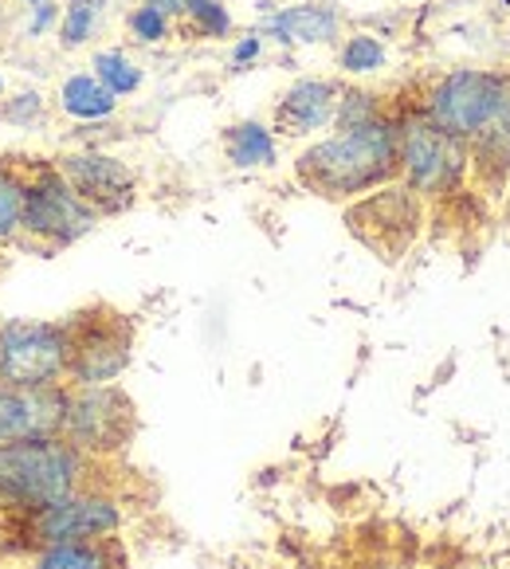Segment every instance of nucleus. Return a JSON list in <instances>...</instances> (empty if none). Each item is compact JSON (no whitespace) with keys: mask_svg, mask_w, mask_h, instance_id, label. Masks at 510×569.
I'll return each mask as SVG.
<instances>
[{"mask_svg":"<svg viewBox=\"0 0 510 569\" xmlns=\"http://www.w3.org/2000/svg\"><path fill=\"white\" fill-rule=\"evenodd\" d=\"M294 177L302 189L327 197V201H350V197H366L381 184L397 181L401 177L397 122L377 114L369 122L342 126L338 134L299 153Z\"/></svg>","mask_w":510,"mask_h":569,"instance_id":"nucleus-1","label":"nucleus"},{"mask_svg":"<svg viewBox=\"0 0 510 569\" xmlns=\"http://www.w3.org/2000/svg\"><path fill=\"white\" fill-rule=\"evenodd\" d=\"M32 4H40V0H32Z\"/></svg>","mask_w":510,"mask_h":569,"instance_id":"nucleus-31","label":"nucleus"},{"mask_svg":"<svg viewBox=\"0 0 510 569\" xmlns=\"http://www.w3.org/2000/svg\"><path fill=\"white\" fill-rule=\"evenodd\" d=\"M56 173L71 184V193L83 204H91L99 217H114L134 204L138 193V177L126 161L110 158V153H94V150H79V153H63L56 161Z\"/></svg>","mask_w":510,"mask_h":569,"instance_id":"nucleus-11","label":"nucleus"},{"mask_svg":"<svg viewBox=\"0 0 510 569\" xmlns=\"http://www.w3.org/2000/svg\"><path fill=\"white\" fill-rule=\"evenodd\" d=\"M68 377L63 322H4L0 327V386H59Z\"/></svg>","mask_w":510,"mask_h":569,"instance_id":"nucleus-8","label":"nucleus"},{"mask_svg":"<svg viewBox=\"0 0 510 569\" xmlns=\"http://www.w3.org/2000/svg\"><path fill=\"white\" fill-rule=\"evenodd\" d=\"M386 68V48L373 36H350L342 48V71L350 76H369V71Z\"/></svg>","mask_w":510,"mask_h":569,"instance_id":"nucleus-21","label":"nucleus"},{"mask_svg":"<svg viewBox=\"0 0 510 569\" xmlns=\"http://www.w3.org/2000/svg\"><path fill=\"white\" fill-rule=\"evenodd\" d=\"M184 17L193 20V28L201 36H228L232 32V17H228V9L220 4V0H189Z\"/></svg>","mask_w":510,"mask_h":569,"instance_id":"nucleus-22","label":"nucleus"},{"mask_svg":"<svg viewBox=\"0 0 510 569\" xmlns=\"http://www.w3.org/2000/svg\"><path fill=\"white\" fill-rule=\"evenodd\" d=\"M130 32H134V40H142V43H158L169 36V17L153 12L150 4H138V9L130 12Z\"/></svg>","mask_w":510,"mask_h":569,"instance_id":"nucleus-24","label":"nucleus"},{"mask_svg":"<svg viewBox=\"0 0 510 569\" xmlns=\"http://www.w3.org/2000/svg\"><path fill=\"white\" fill-rule=\"evenodd\" d=\"M24 197H28V177H20L17 169H9V166H0V243L20 232Z\"/></svg>","mask_w":510,"mask_h":569,"instance_id":"nucleus-19","label":"nucleus"},{"mask_svg":"<svg viewBox=\"0 0 510 569\" xmlns=\"http://www.w3.org/2000/svg\"><path fill=\"white\" fill-rule=\"evenodd\" d=\"M102 4L107 0H68L59 9V43L63 48H79L94 36V24L102 17Z\"/></svg>","mask_w":510,"mask_h":569,"instance_id":"nucleus-18","label":"nucleus"},{"mask_svg":"<svg viewBox=\"0 0 510 569\" xmlns=\"http://www.w3.org/2000/svg\"><path fill=\"white\" fill-rule=\"evenodd\" d=\"M63 412H68L63 386H0V448L36 436H59Z\"/></svg>","mask_w":510,"mask_h":569,"instance_id":"nucleus-12","label":"nucleus"},{"mask_svg":"<svg viewBox=\"0 0 510 569\" xmlns=\"http://www.w3.org/2000/svg\"><path fill=\"white\" fill-rule=\"evenodd\" d=\"M268 32L287 43H327L338 36V17L327 4H291L268 20Z\"/></svg>","mask_w":510,"mask_h":569,"instance_id":"nucleus-15","label":"nucleus"},{"mask_svg":"<svg viewBox=\"0 0 510 569\" xmlns=\"http://www.w3.org/2000/svg\"><path fill=\"white\" fill-rule=\"evenodd\" d=\"M0 94H4V79H0Z\"/></svg>","mask_w":510,"mask_h":569,"instance_id":"nucleus-30","label":"nucleus"},{"mask_svg":"<svg viewBox=\"0 0 510 569\" xmlns=\"http://www.w3.org/2000/svg\"><path fill=\"white\" fill-rule=\"evenodd\" d=\"M256 56H260V36H243V40L236 43V51H232L236 63H251Z\"/></svg>","mask_w":510,"mask_h":569,"instance_id":"nucleus-27","label":"nucleus"},{"mask_svg":"<svg viewBox=\"0 0 510 569\" xmlns=\"http://www.w3.org/2000/svg\"><path fill=\"white\" fill-rule=\"evenodd\" d=\"M40 110H43V99L36 91H24V94H17V99H9L4 107H0V118L4 122H17V126H24V122H36L40 118Z\"/></svg>","mask_w":510,"mask_h":569,"instance_id":"nucleus-25","label":"nucleus"},{"mask_svg":"<svg viewBox=\"0 0 510 569\" xmlns=\"http://www.w3.org/2000/svg\"><path fill=\"white\" fill-rule=\"evenodd\" d=\"M228 161L240 169H260L276 161V134L263 122H240L224 134Z\"/></svg>","mask_w":510,"mask_h":569,"instance_id":"nucleus-17","label":"nucleus"},{"mask_svg":"<svg viewBox=\"0 0 510 569\" xmlns=\"http://www.w3.org/2000/svg\"><path fill=\"white\" fill-rule=\"evenodd\" d=\"M138 432L134 405L114 386H87L68 393V412L59 436L83 456H114L122 452Z\"/></svg>","mask_w":510,"mask_h":569,"instance_id":"nucleus-5","label":"nucleus"},{"mask_svg":"<svg viewBox=\"0 0 510 569\" xmlns=\"http://www.w3.org/2000/svg\"><path fill=\"white\" fill-rule=\"evenodd\" d=\"M146 4L161 17H184V9H189V0H146Z\"/></svg>","mask_w":510,"mask_h":569,"instance_id":"nucleus-28","label":"nucleus"},{"mask_svg":"<svg viewBox=\"0 0 510 569\" xmlns=\"http://www.w3.org/2000/svg\"><path fill=\"white\" fill-rule=\"evenodd\" d=\"M59 107L68 110L79 122H99V118H110L118 110V99L99 83L94 76H71L59 91Z\"/></svg>","mask_w":510,"mask_h":569,"instance_id":"nucleus-16","label":"nucleus"},{"mask_svg":"<svg viewBox=\"0 0 510 569\" xmlns=\"http://www.w3.org/2000/svg\"><path fill=\"white\" fill-rule=\"evenodd\" d=\"M94 79H99L114 99H122V94H134L138 87H142V68H134L122 51H99V56H94Z\"/></svg>","mask_w":510,"mask_h":569,"instance_id":"nucleus-20","label":"nucleus"},{"mask_svg":"<svg viewBox=\"0 0 510 569\" xmlns=\"http://www.w3.org/2000/svg\"><path fill=\"white\" fill-rule=\"evenodd\" d=\"M24 519V538H32L36 546H56V542H83V538H107L118 530L122 511L114 507V499L91 491H71L68 499H56L48 507Z\"/></svg>","mask_w":510,"mask_h":569,"instance_id":"nucleus-10","label":"nucleus"},{"mask_svg":"<svg viewBox=\"0 0 510 569\" xmlns=\"http://www.w3.org/2000/svg\"><path fill=\"white\" fill-rule=\"evenodd\" d=\"M68 330V377L79 389L110 386L126 366H130V346H134V327L126 315L110 307L79 310L63 322Z\"/></svg>","mask_w":510,"mask_h":569,"instance_id":"nucleus-4","label":"nucleus"},{"mask_svg":"<svg viewBox=\"0 0 510 569\" xmlns=\"http://www.w3.org/2000/svg\"><path fill=\"white\" fill-rule=\"evenodd\" d=\"M32 569H130L118 538H83V542H56L36 553Z\"/></svg>","mask_w":510,"mask_h":569,"instance_id":"nucleus-14","label":"nucleus"},{"mask_svg":"<svg viewBox=\"0 0 510 569\" xmlns=\"http://www.w3.org/2000/svg\"><path fill=\"white\" fill-rule=\"evenodd\" d=\"M350 232L366 243L369 251H377L381 260H397L412 248L420 224H424V201L412 193L409 184H381L373 193H366L350 212Z\"/></svg>","mask_w":510,"mask_h":569,"instance_id":"nucleus-7","label":"nucleus"},{"mask_svg":"<svg viewBox=\"0 0 510 569\" xmlns=\"http://www.w3.org/2000/svg\"><path fill=\"white\" fill-rule=\"evenodd\" d=\"M0 28H4V4H0Z\"/></svg>","mask_w":510,"mask_h":569,"instance_id":"nucleus-29","label":"nucleus"},{"mask_svg":"<svg viewBox=\"0 0 510 569\" xmlns=\"http://www.w3.org/2000/svg\"><path fill=\"white\" fill-rule=\"evenodd\" d=\"M377 114H381V110H377L373 94L342 91V99H338V110H334V122H338V130H342V126L369 122V118H377Z\"/></svg>","mask_w":510,"mask_h":569,"instance_id":"nucleus-23","label":"nucleus"},{"mask_svg":"<svg viewBox=\"0 0 510 569\" xmlns=\"http://www.w3.org/2000/svg\"><path fill=\"white\" fill-rule=\"evenodd\" d=\"M87 456L63 436H36L0 448V511L32 515L56 499L79 491Z\"/></svg>","mask_w":510,"mask_h":569,"instance_id":"nucleus-2","label":"nucleus"},{"mask_svg":"<svg viewBox=\"0 0 510 569\" xmlns=\"http://www.w3.org/2000/svg\"><path fill=\"white\" fill-rule=\"evenodd\" d=\"M99 220V212L91 204H83L71 184L56 173V169H40L36 177H28V197H24V220L20 232H28L32 240L51 248H71L79 236H87Z\"/></svg>","mask_w":510,"mask_h":569,"instance_id":"nucleus-9","label":"nucleus"},{"mask_svg":"<svg viewBox=\"0 0 510 569\" xmlns=\"http://www.w3.org/2000/svg\"><path fill=\"white\" fill-rule=\"evenodd\" d=\"M59 20V4H51V0H40V4H32V20H28V36H43L51 24Z\"/></svg>","mask_w":510,"mask_h":569,"instance_id":"nucleus-26","label":"nucleus"},{"mask_svg":"<svg viewBox=\"0 0 510 569\" xmlns=\"http://www.w3.org/2000/svg\"><path fill=\"white\" fill-rule=\"evenodd\" d=\"M338 99H342V91H338V83H330V79H299V83L279 99L276 130L287 138L314 134V130H322L327 122H334Z\"/></svg>","mask_w":510,"mask_h":569,"instance_id":"nucleus-13","label":"nucleus"},{"mask_svg":"<svg viewBox=\"0 0 510 569\" xmlns=\"http://www.w3.org/2000/svg\"><path fill=\"white\" fill-rule=\"evenodd\" d=\"M424 118L463 146H479L510 130V79L491 71H456L428 94Z\"/></svg>","mask_w":510,"mask_h":569,"instance_id":"nucleus-3","label":"nucleus"},{"mask_svg":"<svg viewBox=\"0 0 510 569\" xmlns=\"http://www.w3.org/2000/svg\"><path fill=\"white\" fill-rule=\"evenodd\" d=\"M397 158H401L404 184L417 197L452 193L468 173V146L448 138L424 114L397 126Z\"/></svg>","mask_w":510,"mask_h":569,"instance_id":"nucleus-6","label":"nucleus"}]
</instances>
